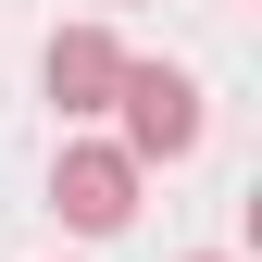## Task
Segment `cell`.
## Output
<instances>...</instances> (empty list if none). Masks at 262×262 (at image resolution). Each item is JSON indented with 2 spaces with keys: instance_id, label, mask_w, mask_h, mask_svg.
I'll return each mask as SVG.
<instances>
[{
  "instance_id": "6da1fadb",
  "label": "cell",
  "mask_w": 262,
  "mask_h": 262,
  "mask_svg": "<svg viewBox=\"0 0 262 262\" xmlns=\"http://www.w3.org/2000/svg\"><path fill=\"white\" fill-rule=\"evenodd\" d=\"M113 113H125V162H138V175H150V162H187V150H200V75H175V62H125V88H113Z\"/></svg>"
},
{
  "instance_id": "7a4b0ae2",
  "label": "cell",
  "mask_w": 262,
  "mask_h": 262,
  "mask_svg": "<svg viewBox=\"0 0 262 262\" xmlns=\"http://www.w3.org/2000/svg\"><path fill=\"white\" fill-rule=\"evenodd\" d=\"M50 212L75 225V237H113V225L138 212V162H125L113 138H75V150L50 162Z\"/></svg>"
},
{
  "instance_id": "3957f363",
  "label": "cell",
  "mask_w": 262,
  "mask_h": 262,
  "mask_svg": "<svg viewBox=\"0 0 262 262\" xmlns=\"http://www.w3.org/2000/svg\"><path fill=\"white\" fill-rule=\"evenodd\" d=\"M125 62H138V50H125L113 25H62V38L38 50V88H50V113H62V125H88V113H113Z\"/></svg>"
},
{
  "instance_id": "277c9868",
  "label": "cell",
  "mask_w": 262,
  "mask_h": 262,
  "mask_svg": "<svg viewBox=\"0 0 262 262\" xmlns=\"http://www.w3.org/2000/svg\"><path fill=\"white\" fill-rule=\"evenodd\" d=\"M200 262H212V250H200Z\"/></svg>"
}]
</instances>
